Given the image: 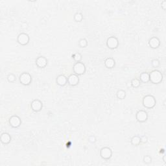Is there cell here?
I'll list each match as a JSON object with an SVG mask.
<instances>
[{"instance_id": "1", "label": "cell", "mask_w": 166, "mask_h": 166, "mask_svg": "<svg viewBox=\"0 0 166 166\" xmlns=\"http://www.w3.org/2000/svg\"><path fill=\"white\" fill-rule=\"evenodd\" d=\"M163 79V74L158 69H154V70H153L151 72L149 73V81L154 84H158L161 83Z\"/></svg>"}, {"instance_id": "2", "label": "cell", "mask_w": 166, "mask_h": 166, "mask_svg": "<svg viewBox=\"0 0 166 166\" xmlns=\"http://www.w3.org/2000/svg\"><path fill=\"white\" fill-rule=\"evenodd\" d=\"M142 104L146 109H152L156 106V100L152 95H147L143 98Z\"/></svg>"}, {"instance_id": "3", "label": "cell", "mask_w": 166, "mask_h": 166, "mask_svg": "<svg viewBox=\"0 0 166 166\" xmlns=\"http://www.w3.org/2000/svg\"><path fill=\"white\" fill-rule=\"evenodd\" d=\"M86 70V66L82 62L79 63H75L73 66V71L74 74L80 76L84 75Z\"/></svg>"}, {"instance_id": "4", "label": "cell", "mask_w": 166, "mask_h": 166, "mask_svg": "<svg viewBox=\"0 0 166 166\" xmlns=\"http://www.w3.org/2000/svg\"><path fill=\"white\" fill-rule=\"evenodd\" d=\"M32 77L28 72H24L19 76V81L24 86H29L32 83Z\"/></svg>"}, {"instance_id": "5", "label": "cell", "mask_w": 166, "mask_h": 166, "mask_svg": "<svg viewBox=\"0 0 166 166\" xmlns=\"http://www.w3.org/2000/svg\"><path fill=\"white\" fill-rule=\"evenodd\" d=\"M119 42L118 38L115 36H112L107 38L106 46L110 49H115L118 48Z\"/></svg>"}, {"instance_id": "6", "label": "cell", "mask_w": 166, "mask_h": 166, "mask_svg": "<svg viewBox=\"0 0 166 166\" xmlns=\"http://www.w3.org/2000/svg\"><path fill=\"white\" fill-rule=\"evenodd\" d=\"M9 123L11 127L14 129H17L22 125V119L18 115H13L9 119Z\"/></svg>"}, {"instance_id": "7", "label": "cell", "mask_w": 166, "mask_h": 166, "mask_svg": "<svg viewBox=\"0 0 166 166\" xmlns=\"http://www.w3.org/2000/svg\"><path fill=\"white\" fill-rule=\"evenodd\" d=\"M30 37L28 34L25 33H21L18 35L17 42L21 45H26L29 43Z\"/></svg>"}, {"instance_id": "8", "label": "cell", "mask_w": 166, "mask_h": 166, "mask_svg": "<svg viewBox=\"0 0 166 166\" xmlns=\"http://www.w3.org/2000/svg\"><path fill=\"white\" fill-rule=\"evenodd\" d=\"M100 156L104 160H109L112 156V150L109 147H104L100 150Z\"/></svg>"}, {"instance_id": "9", "label": "cell", "mask_w": 166, "mask_h": 166, "mask_svg": "<svg viewBox=\"0 0 166 166\" xmlns=\"http://www.w3.org/2000/svg\"><path fill=\"white\" fill-rule=\"evenodd\" d=\"M31 108L34 112H39L43 108V103L39 99H34L31 103Z\"/></svg>"}, {"instance_id": "10", "label": "cell", "mask_w": 166, "mask_h": 166, "mask_svg": "<svg viewBox=\"0 0 166 166\" xmlns=\"http://www.w3.org/2000/svg\"><path fill=\"white\" fill-rule=\"evenodd\" d=\"M136 119L139 123H145L148 119V113L145 110H139L136 114Z\"/></svg>"}, {"instance_id": "11", "label": "cell", "mask_w": 166, "mask_h": 166, "mask_svg": "<svg viewBox=\"0 0 166 166\" xmlns=\"http://www.w3.org/2000/svg\"><path fill=\"white\" fill-rule=\"evenodd\" d=\"M35 63L36 66L39 68H45L46 66H47L48 61V59L44 56H40L38 57L37 59H36Z\"/></svg>"}, {"instance_id": "12", "label": "cell", "mask_w": 166, "mask_h": 166, "mask_svg": "<svg viewBox=\"0 0 166 166\" xmlns=\"http://www.w3.org/2000/svg\"><path fill=\"white\" fill-rule=\"evenodd\" d=\"M79 83V77L75 74H71L68 77V84L71 86H76Z\"/></svg>"}, {"instance_id": "13", "label": "cell", "mask_w": 166, "mask_h": 166, "mask_svg": "<svg viewBox=\"0 0 166 166\" xmlns=\"http://www.w3.org/2000/svg\"><path fill=\"white\" fill-rule=\"evenodd\" d=\"M148 44L150 48H152L153 49H156L160 47V40L158 37L153 36L152 38H150L149 40Z\"/></svg>"}, {"instance_id": "14", "label": "cell", "mask_w": 166, "mask_h": 166, "mask_svg": "<svg viewBox=\"0 0 166 166\" xmlns=\"http://www.w3.org/2000/svg\"><path fill=\"white\" fill-rule=\"evenodd\" d=\"M57 85L60 87H64L68 84V78L64 75H59L56 79Z\"/></svg>"}, {"instance_id": "15", "label": "cell", "mask_w": 166, "mask_h": 166, "mask_svg": "<svg viewBox=\"0 0 166 166\" xmlns=\"http://www.w3.org/2000/svg\"><path fill=\"white\" fill-rule=\"evenodd\" d=\"M11 140H12V138H11L10 135L8 133H3L1 134V136H0V141H1V144L4 145H8L10 144Z\"/></svg>"}, {"instance_id": "16", "label": "cell", "mask_w": 166, "mask_h": 166, "mask_svg": "<svg viewBox=\"0 0 166 166\" xmlns=\"http://www.w3.org/2000/svg\"><path fill=\"white\" fill-rule=\"evenodd\" d=\"M104 64H105V67L109 69H112L114 68L115 66V60L112 57H108L104 61Z\"/></svg>"}, {"instance_id": "17", "label": "cell", "mask_w": 166, "mask_h": 166, "mask_svg": "<svg viewBox=\"0 0 166 166\" xmlns=\"http://www.w3.org/2000/svg\"><path fill=\"white\" fill-rule=\"evenodd\" d=\"M140 80L143 83H148L149 82V73L147 72H143L140 75Z\"/></svg>"}, {"instance_id": "18", "label": "cell", "mask_w": 166, "mask_h": 166, "mask_svg": "<svg viewBox=\"0 0 166 166\" xmlns=\"http://www.w3.org/2000/svg\"><path fill=\"white\" fill-rule=\"evenodd\" d=\"M141 143L140 140V136L136 135V136H134L130 140V144L134 146H138L140 145Z\"/></svg>"}, {"instance_id": "19", "label": "cell", "mask_w": 166, "mask_h": 166, "mask_svg": "<svg viewBox=\"0 0 166 166\" xmlns=\"http://www.w3.org/2000/svg\"><path fill=\"white\" fill-rule=\"evenodd\" d=\"M71 57L75 63H79V62H81V60L83 59V56L80 53H73L71 55Z\"/></svg>"}, {"instance_id": "20", "label": "cell", "mask_w": 166, "mask_h": 166, "mask_svg": "<svg viewBox=\"0 0 166 166\" xmlns=\"http://www.w3.org/2000/svg\"><path fill=\"white\" fill-rule=\"evenodd\" d=\"M130 84H131V86H132L133 88H138L140 87V85H141V81L140 80V79H139L135 78V79H132V80H131V82H130Z\"/></svg>"}, {"instance_id": "21", "label": "cell", "mask_w": 166, "mask_h": 166, "mask_svg": "<svg viewBox=\"0 0 166 166\" xmlns=\"http://www.w3.org/2000/svg\"><path fill=\"white\" fill-rule=\"evenodd\" d=\"M116 96L119 99H124L126 98V92L123 90H119L116 93Z\"/></svg>"}, {"instance_id": "22", "label": "cell", "mask_w": 166, "mask_h": 166, "mask_svg": "<svg viewBox=\"0 0 166 166\" xmlns=\"http://www.w3.org/2000/svg\"><path fill=\"white\" fill-rule=\"evenodd\" d=\"M73 19L76 22H80L83 20V15L80 13H77L73 16Z\"/></svg>"}, {"instance_id": "23", "label": "cell", "mask_w": 166, "mask_h": 166, "mask_svg": "<svg viewBox=\"0 0 166 166\" xmlns=\"http://www.w3.org/2000/svg\"><path fill=\"white\" fill-rule=\"evenodd\" d=\"M79 45L81 48H85L88 46V40L86 38H81L79 41Z\"/></svg>"}, {"instance_id": "24", "label": "cell", "mask_w": 166, "mask_h": 166, "mask_svg": "<svg viewBox=\"0 0 166 166\" xmlns=\"http://www.w3.org/2000/svg\"><path fill=\"white\" fill-rule=\"evenodd\" d=\"M160 62L157 59H154L151 60V66L154 68H157L160 66Z\"/></svg>"}, {"instance_id": "25", "label": "cell", "mask_w": 166, "mask_h": 166, "mask_svg": "<svg viewBox=\"0 0 166 166\" xmlns=\"http://www.w3.org/2000/svg\"><path fill=\"white\" fill-rule=\"evenodd\" d=\"M7 79L9 83H14L15 80H16V76H15L13 73H10V74H9L8 76H7Z\"/></svg>"}, {"instance_id": "26", "label": "cell", "mask_w": 166, "mask_h": 166, "mask_svg": "<svg viewBox=\"0 0 166 166\" xmlns=\"http://www.w3.org/2000/svg\"><path fill=\"white\" fill-rule=\"evenodd\" d=\"M143 161L146 164H149L152 162V158L149 155H146L143 158Z\"/></svg>"}, {"instance_id": "27", "label": "cell", "mask_w": 166, "mask_h": 166, "mask_svg": "<svg viewBox=\"0 0 166 166\" xmlns=\"http://www.w3.org/2000/svg\"><path fill=\"white\" fill-rule=\"evenodd\" d=\"M140 140H141V143H143V144H146L147 142V137L146 136H142L140 137Z\"/></svg>"}, {"instance_id": "28", "label": "cell", "mask_w": 166, "mask_h": 166, "mask_svg": "<svg viewBox=\"0 0 166 166\" xmlns=\"http://www.w3.org/2000/svg\"><path fill=\"white\" fill-rule=\"evenodd\" d=\"M88 141H89L92 144H94V143L96 141V138L94 136H90L88 138Z\"/></svg>"}, {"instance_id": "29", "label": "cell", "mask_w": 166, "mask_h": 166, "mask_svg": "<svg viewBox=\"0 0 166 166\" xmlns=\"http://www.w3.org/2000/svg\"><path fill=\"white\" fill-rule=\"evenodd\" d=\"M161 7L164 10L166 9V1H163L161 3Z\"/></svg>"}]
</instances>
